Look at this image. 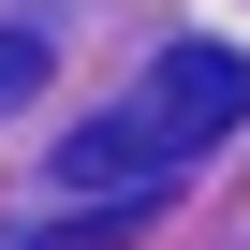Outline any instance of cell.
<instances>
[{"label": "cell", "mask_w": 250, "mask_h": 250, "mask_svg": "<svg viewBox=\"0 0 250 250\" xmlns=\"http://www.w3.org/2000/svg\"><path fill=\"white\" fill-rule=\"evenodd\" d=\"M235 118H250V59H235V44H162L103 118L59 133V191H74V206H133V191H162L177 162H206Z\"/></svg>", "instance_id": "cell-1"}, {"label": "cell", "mask_w": 250, "mask_h": 250, "mask_svg": "<svg viewBox=\"0 0 250 250\" xmlns=\"http://www.w3.org/2000/svg\"><path fill=\"white\" fill-rule=\"evenodd\" d=\"M15 88H44V44H30V30H0V103H15Z\"/></svg>", "instance_id": "cell-2"}]
</instances>
